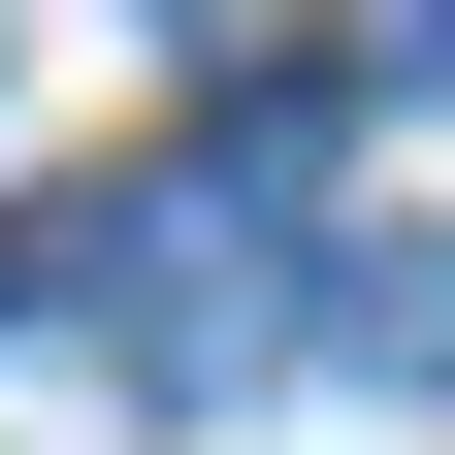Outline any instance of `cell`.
Masks as SVG:
<instances>
[]
</instances>
